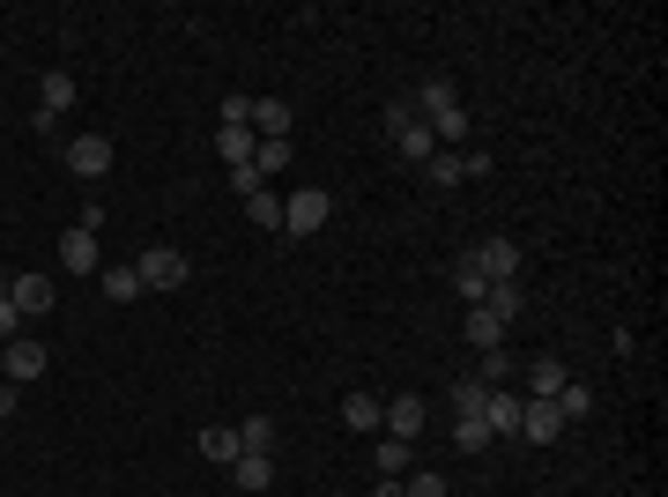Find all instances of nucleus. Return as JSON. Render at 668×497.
Segmentation results:
<instances>
[{"mask_svg": "<svg viewBox=\"0 0 668 497\" xmlns=\"http://www.w3.org/2000/svg\"><path fill=\"white\" fill-rule=\"evenodd\" d=\"M327 215H334V194H327V186H297V194H283V231H290V238L327 231Z\"/></svg>", "mask_w": 668, "mask_h": 497, "instance_id": "1", "label": "nucleus"}, {"mask_svg": "<svg viewBox=\"0 0 668 497\" xmlns=\"http://www.w3.org/2000/svg\"><path fill=\"white\" fill-rule=\"evenodd\" d=\"M134 275H141V290H186V275H194V260L178 246H149L134 260Z\"/></svg>", "mask_w": 668, "mask_h": 497, "instance_id": "2", "label": "nucleus"}, {"mask_svg": "<svg viewBox=\"0 0 668 497\" xmlns=\"http://www.w3.org/2000/svg\"><path fill=\"white\" fill-rule=\"evenodd\" d=\"M67 171H75L83 186H97V178L112 171V141H104V134H75V141H67Z\"/></svg>", "mask_w": 668, "mask_h": 497, "instance_id": "3", "label": "nucleus"}, {"mask_svg": "<svg viewBox=\"0 0 668 497\" xmlns=\"http://www.w3.org/2000/svg\"><path fill=\"white\" fill-rule=\"evenodd\" d=\"M45 372V341L38 334H15V341H0V378L15 386V378H38Z\"/></svg>", "mask_w": 668, "mask_h": 497, "instance_id": "4", "label": "nucleus"}, {"mask_svg": "<svg viewBox=\"0 0 668 497\" xmlns=\"http://www.w3.org/2000/svg\"><path fill=\"white\" fill-rule=\"evenodd\" d=\"M468 260H475L491 283H520V246H512V238H483V246L468 252Z\"/></svg>", "mask_w": 668, "mask_h": 497, "instance_id": "5", "label": "nucleus"}, {"mask_svg": "<svg viewBox=\"0 0 668 497\" xmlns=\"http://www.w3.org/2000/svg\"><path fill=\"white\" fill-rule=\"evenodd\" d=\"M60 268H67V275H97V268H104V260H97V231H83V223L60 231Z\"/></svg>", "mask_w": 668, "mask_h": 497, "instance_id": "6", "label": "nucleus"}, {"mask_svg": "<svg viewBox=\"0 0 668 497\" xmlns=\"http://www.w3.org/2000/svg\"><path fill=\"white\" fill-rule=\"evenodd\" d=\"M520 438H535V446L565 438V415H557V401H520Z\"/></svg>", "mask_w": 668, "mask_h": 497, "instance_id": "7", "label": "nucleus"}, {"mask_svg": "<svg viewBox=\"0 0 668 497\" xmlns=\"http://www.w3.org/2000/svg\"><path fill=\"white\" fill-rule=\"evenodd\" d=\"M8 297H15V312H23V320H45V312H52V275H15Z\"/></svg>", "mask_w": 668, "mask_h": 497, "instance_id": "8", "label": "nucleus"}, {"mask_svg": "<svg viewBox=\"0 0 668 497\" xmlns=\"http://www.w3.org/2000/svg\"><path fill=\"white\" fill-rule=\"evenodd\" d=\"M379 431H386V438H417V431H423V401H417V394H394L386 415H379Z\"/></svg>", "mask_w": 668, "mask_h": 497, "instance_id": "9", "label": "nucleus"}, {"mask_svg": "<svg viewBox=\"0 0 668 497\" xmlns=\"http://www.w3.org/2000/svg\"><path fill=\"white\" fill-rule=\"evenodd\" d=\"M438 112H460V89L446 83V75H431V83H417V120L431 126Z\"/></svg>", "mask_w": 668, "mask_h": 497, "instance_id": "10", "label": "nucleus"}, {"mask_svg": "<svg viewBox=\"0 0 668 497\" xmlns=\"http://www.w3.org/2000/svg\"><path fill=\"white\" fill-rule=\"evenodd\" d=\"M252 134H260V141H283V134H290V104H283V97H252Z\"/></svg>", "mask_w": 668, "mask_h": 497, "instance_id": "11", "label": "nucleus"}, {"mask_svg": "<svg viewBox=\"0 0 668 497\" xmlns=\"http://www.w3.org/2000/svg\"><path fill=\"white\" fill-rule=\"evenodd\" d=\"M468 341H475V357H483V349H505V320L491 305H468Z\"/></svg>", "mask_w": 668, "mask_h": 497, "instance_id": "12", "label": "nucleus"}, {"mask_svg": "<svg viewBox=\"0 0 668 497\" xmlns=\"http://www.w3.org/2000/svg\"><path fill=\"white\" fill-rule=\"evenodd\" d=\"M483 423H491V438H498V431H520V394H512V386H491Z\"/></svg>", "mask_w": 668, "mask_h": 497, "instance_id": "13", "label": "nucleus"}, {"mask_svg": "<svg viewBox=\"0 0 668 497\" xmlns=\"http://www.w3.org/2000/svg\"><path fill=\"white\" fill-rule=\"evenodd\" d=\"M565 364H557V357H535V364H528V386H535V394H528V401H557V394H565Z\"/></svg>", "mask_w": 668, "mask_h": 497, "instance_id": "14", "label": "nucleus"}, {"mask_svg": "<svg viewBox=\"0 0 668 497\" xmlns=\"http://www.w3.org/2000/svg\"><path fill=\"white\" fill-rule=\"evenodd\" d=\"M252 149H260L252 126H215V157H223V164H252Z\"/></svg>", "mask_w": 668, "mask_h": 497, "instance_id": "15", "label": "nucleus"}, {"mask_svg": "<svg viewBox=\"0 0 668 497\" xmlns=\"http://www.w3.org/2000/svg\"><path fill=\"white\" fill-rule=\"evenodd\" d=\"M231 475H238V490H268V483H275V453H238Z\"/></svg>", "mask_w": 668, "mask_h": 497, "instance_id": "16", "label": "nucleus"}, {"mask_svg": "<svg viewBox=\"0 0 668 497\" xmlns=\"http://www.w3.org/2000/svg\"><path fill=\"white\" fill-rule=\"evenodd\" d=\"M423 178H431V186H460V178H468V149H438V157L423 164Z\"/></svg>", "mask_w": 668, "mask_h": 497, "instance_id": "17", "label": "nucleus"}, {"mask_svg": "<svg viewBox=\"0 0 668 497\" xmlns=\"http://www.w3.org/2000/svg\"><path fill=\"white\" fill-rule=\"evenodd\" d=\"M483 446H491V423H483V415H454V453H483Z\"/></svg>", "mask_w": 668, "mask_h": 497, "instance_id": "18", "label": "nucleus"}, {"mask_svg": "<svg viewBox=\"0 0 668 497\" xmlns=\"http://www.w3.org/2000/svg\"><path fill=\"white\" fill-rule=\"evenodd\" d=\"M454 290L468 297V305H483V297H491V275H483V268H475L468 252H460V260H454Z\"/></svg>", "mask_w": 668, "mask_h": 497, "instance_id": "19", "label": "nucleus"}, {"mask_svg": "<svg viewBox=\"0 0 668 497\" xmlns=\"http://www.w3.org/2000/svg\"><path fill=\"white\" fill-rule=\"evenodd\" d=\"M446 401H454V415H483L491 386H483V378H454V386H446Z\"/></svg>", "mask_w": 668, "mask_h": 497, "instance_id": "20", "label": "nucleus"}, {"mask_svg": "<svg viewBox=\"0 0 668 497\" xmlns=\"http://www.w3.org/2000/svg\"><path fill=\"white\" fill-rule=\"evenodd\" d=\"M97 283H104L112 305H134V297H141V275H134V268H97Z\"/></svg>", "mask_w": 668, "mask_h": 497, "instance_id": "21", "label": "nucleus"}, {"mask_svg": "<svg viewBox=\"0 0 668 497\" xmlns=\"http://www.w3.org/2000/svg\"><path fill=\"white\" fill-rule=\"evenodd\" d=\"M483 305H491V312H498L505 327H512V320L528 312V290H520V283H491V297H483Z\"/></svg>", "mask_w": 668, "mask_h": 497, "instance_id": "22", "label": "nucleus"}, {"mask_svg": "<svg viewBox=\"0 0 668 497\" xmlns=\"http://www.w3.org/2000/svg\"><path fill=\"white\" fill-rule=\"evenodd\" d=\"M379 415H386V401H372V394H349V401H342V423H349V431H379Z\"/></svg>", "mask_w": 668, "mask_h": 497, "instance_id": "23", "label": "nucleus"}, {"mask_svg": "<svg viewBox=\"0 0 668 497\" xmlns=\"http://www.w3.org/2000/svg\"><path fill=\"white\" fill-rule=\"evenodd\" d=\"M238 453H275V423H268V415H246V423H238Z\"/></svg>", "mask_w": 668, "mask_h": 497, "instance_id": "24", "label": "nucleus"}, {"mask_svg": "<svg viewBox=\"0 0 668 497\" xmlns=\"http://www.w3.org/2000/svg\"><path fill=\"white\" fill-rule=\"evenodd\" d=\"M409 460H417L409 438H379V475H394V483H401V475H409Z\"/></svg>", "mask_w": 668, "mask_h": 497, "instance_id": "25", "label": "nucleus"}, {"mask_svg": "<svg viewBox=\"0 0 668 497\" xmlns=\"http://www.w3.org/2000/svg\"><path fill=\"white\" fill-rule=\"evenodd\" d=\"M417 126H423V120H417V104H409V97H394V104H386V141H394V149H401Z\"/></svg>", "mask_w": 668, "mask_h": 497, "instance_id": "26", "label": "nucleus"}, {"mask_svg": "<svg viewBox=\"0 0 668 497\" xmlns=\"http://www.w3.org/2000/svg\"><path fill=\"white\" fill-rule=\"evenodd\" d=\"M67 104H75V83H67V75H45V83H38V112H52V120H60Z\"/></svg>", "mask_w": 668, "mask_h": 497, "instance_id": "27", "label": "nucleus"}, {"mask_svg": "<svg viewBox=\"0 0 668 497\" xmlns=\"http://www.w3.org/2000/svg\"><path fill=\"white\" fill-rule=\"evenodd\" d=\"M557 415H565V423H580V415H594V386H580V378H565V394H557Z\"/></svg>", "mask_w": 668, "mask_h": 497, "instance_id": "28", "label": "nucleus"}, {"mask_svg": "<svg viewBox=\"0 0 668 497\" xmlns=\"http://www.w3.org/2000/svg\"><path fill=\"white\" fill-rule=\"evenodd\" d=\"M201 453L231 468V460H238V431H231V423H209V431H201Z\"/></svg>", "mask_w": 668, "mask_h": 497, "instance_id": "29", "label": "nucleus"}, {"mask_svg": "<svg viewBox=\"0 0 668 497\" xmlns=\"http://www.w3.org/2000/svg\"><path fill=\"white\" fill-rule=\"evenodd\" d=\"M246 215L260 223V231H283V194H275V186H268V194H252V201H246Z\"/></svg>", "mask_w": 668, "mask_h": 497, "instance_id": "30", "label": "nucleus"}, {"mask_svg": "<svg viewBox=\"0 0 668 497\" xmlns=\"http://www.w3.org/2000/svg\"><path fill=\"white\" fill-rule=\"evenodd\" d=\"M512 372H520V364H512V349H483V364H475V378H483V386H505Z\"/></svg>", "mask_w": 668, "mask_h": 497, "instance_id": "31", "label": "nucleus"}, {"mask_svg": "<svg viewBox=\"0 0 668 497\" xmlns=\"http://www.w3.org/2000/svg\"><path fill=\"white\" fill-rule=\"evenodd\" d=\"M401 497H454V490H446V475H438V468H417V475L401 483Z\"/></svg>", "mask_w": 668, "mask_h": 497, "instance_id": "32", "label": "nucleus"}, {"mask_svg": "<svg viewBox=\"0 0 668 497\" xmlns=\"http://www.w3.org/2000/svg\"><path fill=\"white\" fill-rule=\"evenodd\" d=\"M231 194H238V201H252V194H268V178H260V164H231Z\"/></svg>", "mask_w": 668, "mask_h": 497, "instance_id": "33", "label": "nucleus"}, {"mask_svg": "<svg viewBox=\"0 0 668 497\" xmlns=\"http://www.w3.org/2000/svg\"><path fill=\"white\" fill-rule=\"evenodd\" d=\"M252 164H260V178H275V171L290 164V141H260V149H252Z\"/></svg>", "mask_w": 668, "mask_h": 497, "instance_id": "34", "label": "nucleus"}, {"mask_svg": "<svg viewBox=\"0 0 668 497\" xmlns=\"http://www.w3.org/2000/svg\"><path fill=\"white\" fill-rule=\"evenodd\" d=\"M223 126H252V97L231 89V97H223Z\"/></svg>", "mask_w": 668, "mask_h": 497, "instance_id": "35", "label": "nucleus"}, {"mask_svg": "<svg viewBox=\"0 0 668 497\" xmlns=\"http://www.w3.org/2000/svg\"><path fill=\"white\" fill-rule=\"evenodd\" d=\"M15 334H23V312H15V297L0 290V341H15Z\"/></svg>", "mask_w": 668, "mask_h": 497, "instance_id": "36", "label": "nucleus"}, {"mask_svg": "<svg viewBox=\"0 0 668 497\" xmlns=\"http://www.w3.org/2000/svg\"><path fill=\"white\" fill-rule=\"evenodd\" d=\"M8 415H15V386L0 378V431H8Z\"/></svg>", "mask_w": 668, "mask_h": 497, "instance_id": "37", "label": "nucleus"}, {"mask_svg": "<svg viewBox=\"0 0 668 497\" xmlns=\"http://www.w3.org/2000/svg\"><path fill=\"white\" fill-rule=\"evenodd\" d=\"M372 497H401V483H394V475H379V490Z\"/></svg>", "mask_w": 668, "mask_h": 497, "instance_id": "38", "label": "nucleus"}]
</instances>
